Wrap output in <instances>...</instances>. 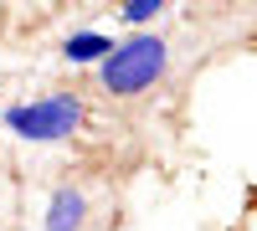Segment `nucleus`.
Segmentation results:
<instances>
[{
    "label": "nucleus",
    "mask_w": 257,
    "mask_h": 231,
    "mask_svg": "<svg viewBox=\"0 0 257 231\" xmlns=\"http://www.w3.org/2000/svg\"><path fill=\"white\" fill-rule=\"evenodd\" d=\"M165 67H170V47H165V36H155V31H139V36L118 41V47L98 62L103 88H108L113 98H139V93H149V88L165 77Z\"/></svg>",
    "instance_id": "nucleus-1"
},
{
    "label": "nucleus",
    "mask_w": 257,
    "mask_h": 231,
    "mask_svg": "<svg viewBox=\"0 0 257 231\" xmlns=\"http://www.w3.org/2000/svg\"><path fill=\"white\" fill-rule=\"evenodd\" d=\"M77 123H82V98L77 93H47V98L6 108V129L26 144H62V139L77 134Z\"/></svg>",
    "instance_id": "nucleus-2"
},
{
    "label": "nucleus",
    "mask_w": 257,
    "mask_h": 231,
    "mask_svg": "<svg viewBox=\"0 0 257 231\" xmlns=\"http://www.w3.org/2000/svg\"><path fill=\"white\" fill-rule=\"evenodd\" d=\"M88 216H93V205H88V190H77V185H57L52 200H47V231H88Z\"/></svg>",
    "instance_id": "nucleus-3"
},
{
    "label": "nucleus",
    "mask_w": 257,
    "mask_h": 231,
    "mask_svg": "<svg viewBox=\"0 0 257 231\" xmlns=\"http://www.w3.org/2000/svg\"><path fill=\"white\" fill-rule=\"evenodd\" d=\"M62 52H67V62H103V57L113 52V41L98 36V31H77V36H67Z\"/></svg>",
    "instance_id": "nucleus-4"
},
{
    "label": "nucleus",
    "mask_w": 257,
    "mask_h": 231,
    "mask_svg": "<svg viewBox=\"0 0 257 231\" xmlns=\"http://www.w3.org/2000/svg\"><path fill=\"white\" fill-rule=\"evenodd\" d=\"M165 6H170V0H128V6H123V21H128V26H144V21H155Z\"/></svg>",
    "instance_id": "nucleus-5"
}]
</instances>
